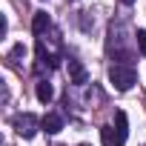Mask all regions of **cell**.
Instances as JSON below:
<instances>
[{"instance_id": "cell-1", "label": "cell", "mask_w": 146, "mask_h": 146, "mask_svg": "<svg viewBox=\"0 0 146 146\" xmlns=\"http://www.w3.org/2000/svg\"><path fill=\"white\" fill-rule=\"evenodd\" d=\"M109 80L117 92H129L135 83H137V72L132 66H112L109 69Z\"/></svg>"}, {"instance_id": "cell-2", "label": "cell", "mask_w": 146, "mask_h": 146, "mask_svg": "<svg viewBox=\"0 0 146 146\" xmlns=\"http://www.w3.org/2000/svg\"><path fill=\"white\" fill-rule=\"evenodd\" d=\"M40 120H43V117H35L32 112H23V115H17V117H15V129H17V135L32 137V135L40 129Z\"/></svg>"}, {"instance_id": "cell-3", "label": "cell", "mask_w": 146, "mask_h": 146, "mask_svg": "<svg viewBox=\"0 0 146 146\" xmlns=\"http://www.w3.org/2000/svg\"><path fill=\"white\" fill-rule=\"evenodd\" d=\"M40 129H43V132H49V135H57V132L63 129V117H60V115H43Z\"/></svg>"}, {"instance_id": "cell-4", "label": "cell", "mask_w": 146, "mask_h": 146, "mask_svg": "<svg viewBox=\"0 0 146 146\" xmlns=\"http://www.w3.org/2000/svg\"><path fill=\"white\" fill-rule=\"evenodd\" d=\"M69 78H72V83H78V86L86 83V69H83L80 60H69Z\"/></svg>"}, {"instance_id": "cell-5", "label": "cell", "mask_w": 146, "mask_h": 146, "mask_svg": "<svg viewBox=\"0 0 146 146\" xmlns=\"http://www.w3.org/2000/svg\"><path fill=\"white\" fill-rule=\"evenodd\" d=\"M115 120H117V146H123L126 143V135H129V120H126V112H117L115 115Z\"/></svg>"}, {"instance_id": "cell-6", "label": "cell", "mask_w": 146, "mask_h": 146, "mask_svg": "<svg viewBox=\"0 0 146 146\" xmlns=\"http://www.w3.org/2000/svg\"><path fill=\"white\" fill-rule=\"evenodd\" d=\"M49 29V15L46 12H35V20H32V32L35 35H43Z\"/></svg>"}, {"instance_id": "cell-7", "label": "cell", "mask_w": 146, "mask_h": 146, "mask_svg": "<svg viewBox=\"0 0 146 146\" xmlns=\"http://www.w3.org/2000/svg\"><path fill=\"white\" fill-rule=\"evenodd\" d=\"M52 98H54L52 83H49V80H40V83H37V100H40V103H49Z\"/></svg>"}, {"instance_id": "cell-8", "label": "cell", "mask_w": 146, "mask_h": 146, "mask_svg": "<svg viewBox=\"0 0 146 146\" xmlns=\"http://www.w3.org/2000/svg\"><path fill=\"white\" fill-rule=\"evenodd\" d=\"M100 140H103V146H117V132L112 126H103L100 129Z\"/></svg>"}, {"instance_id": "cell-9", "label": "cell", "mask_w": 146, "mask_h": 146, "mask_svg": "<svg viewBox=\"0 0 146 146\" xmlns=\"http://www.w3.org/2000/svg\"><path fill=\"white\" fill-rule=\"evenodd\" d=\"M135 40H137V49H140V54L146 57V29H137V35H135Z\"/></svg>"}, {"instance_id": "cell-10", "label": "cell", "mask_w": 146, "mask_h": 146, "mask_svg": "<svg viewBox=\"0 0 146 146\" xmlns=\"http://www.w3.org/2000/svg\"><path fill=\"white\" fill-rule=\"evenodd\" d=\"M26 54V49H23V43H17L15 49H12V57H23Z\"/></svg>"}, {"instance_id": "cell-11", "label": "cell", "mask_w": 146, "mask_h": 146, "mask_svg": "<svg viewBox=\"0 0 146 146\" xmlns=\"http://www.w3.org/2000/svg\"><path fill=\"white\" fill-rule=\"evenodd\" d=\"M120 3H123V6H132V3H135V0H120Z\"/></svg>"}]
</instances>
